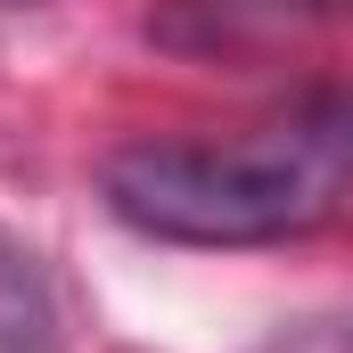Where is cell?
Here are the masks:
<instances>
[{"label":"cell","mask_w":353,"mask_h":353,"mask_svg":"<svg viewBox=\"0 0 353 353\" xmlns=\"http://www.w3.org/2000/svg\"><path fill=\"white\" fill-rule=\"evenodd\" d=\"M107 205L165 247H271L353 197V90H312L222 140H132L107 157Z\"/></svg>","instance_id":"1"},{"label":"cell","mask_w":353,"mask_h":353,"mask_svg":"<svg viewBox=\"0 0 353 353\" xmlns=\"http://www.w3.org/2000/svg\"><path fill=\"white\" fill-rule=\"evenodd\" d=\"M321 8H337V17H353V0H321Z\"/></svg>","instance_id":"2"}]
</instances>
